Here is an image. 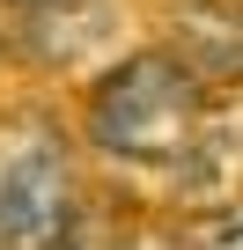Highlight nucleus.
<instances>
[{"label":"nucleus","instance_id":"1","mask_svg":"<svg viewBox=\"0 0 243 250\" xmlns=\"http://www.w3.org/2000/svg\"><path fill=\"white\" fill-rule=\"evenodd\" d=\"M206 133H214V88L192 74V59L177 44L126 52V59H110L88 81L81 140L103 162H126V169H184Z\"/></svg>","mask_w":243,"mask_h":250},{"label":"nucleus","instance_id":"2","mask_svg":"<svg viewBox=\"0 0 243 250\" xmlns=\"http://www.w3.org/2000/svg\"><path fill=\"white\" fill-rule=\"evenodd\" d=\"M88 199L74 191V140L52 110L0 118V250H44Z\"/></svg>","mask_w":243,"mask_h":250},{"label":"nucleus","instance_id":"3","mask_svg":"<svg viewBox=\"0 0 243 250\" xmlns=\"http://www.w3.org/2000/svg\"><path fill=\"white\" fill-rule=\"evenodd\" d=\"M177 52L192 59V74L206 88L214 81H243V0H184Z\"/></svg>","mask_w":243,"mask_h":250},{"label":"nucleus","instance_id":"4","mask_svg":"<svg viewBox=\"0 0 243 250\" xmlns=\"http://www.w3.org/2000/svg\"><path fill=\"white\" fill-rule=\"evenodd\" d=\"M44 250H118V228H110L96 206H81V213H74V221H66Z\"/></svg>","mask_w":243,"mask_h":250},{"label":"nucleus","instance_id":"5","mask_svg":"<svg viewBox=\"0 0 243 250\" xmlns=\"http://www.w3.org/2000/svg\"><path fill=\"white\" fill-rule=\"evenodd\" d=\"M118 250H192L170 221H133V228H118Z\"/></svg>","mask_w":243,"mask_h":250},{"label":"nucleus","instance_id":"6","mask_svg":"<svg viewBox=\"0 0 243 250\" xmlns=\"http://www.w3.org/2000/svg\"><path fill=\"white\" fill-rule=\"evenodd\" d=\"M192 250H243V213H228L221 228H206V235H199Z\"/></svg>","mask_w":243,"mask_h":250},{"label":"nucleus","instance_id":"7","mask_svg":"<svg viewBox=\"0 0 243 250\" xmlns=\"http://www.w3.org/2000/svg\"><path fill=\"white\" fill-rule=\"evenodd\" d=\"M8 8H52V0H8Z\"/></svg>","mask_w":243,"mask_h":250}]
</instances>
